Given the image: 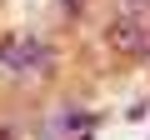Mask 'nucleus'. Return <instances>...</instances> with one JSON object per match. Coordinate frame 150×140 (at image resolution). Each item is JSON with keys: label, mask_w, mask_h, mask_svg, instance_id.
I'll return each mask as SVG.
<instances>
[{"label": "nucleus", "mask_w": 150, "mask_h": 140, "mask_svg": "<svg viewBox=\"0 0 150 140\" xmlns=\"http://www.w3.org/2000/svg\"><path fill=\"white\" fill-rule=\"evenodd\" d=\"M50 65V45L40 35H10L0 45V70H10V75H40Z\"/></svg>", "instance_id": "nucleus-1"}, {"label": "nucleus", "mask_w": 150, "mask_h": 140, "mask_svg": "<svg viewBox=\"0 0 150 140\" xmlns=\"http://www.w3.org/2000/svg\"><path fill=\"white\" fill-rule=\"evenodd\" d=\"M145 30H150V20H145V15H130V20H120V25L110 30V45H115V50H130V55H145V50H150V35H145Z\"/></svg>", "instance_id": "nucleus-2"}]
</instances>
